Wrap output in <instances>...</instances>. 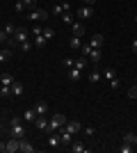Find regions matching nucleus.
<instances>
[{
  "mask_svg": "<svg viewBox=\"0 0 137 153\" xmlns=\"http://www.w3.org/2000/svg\"><path fill=\"white\" fill-rule=\"evenodd\" d=\"M80 53H82V55H85L87 59H91L94 64H98V62H101V55H103V53H101V48H94V46H89V41H87V44H82Z\"/></svg>",
  "mask_w": 137,
  "mask_h": 153,
  "instance_id": "nucleus-1",
  "label": "nucleus"
},
{
  "mask_svg": "<svg viewBox=\"0 0 137 153\" xmlns=\"http://www.w3.org/2000/svg\"><path fill=\"white\" fill-rule=\"evenodd\" d=\"M9 133L12 137H25V126H23V117H14L12 123H9Z\"/></svg>",
  "mask_w": 137,
  "mask_h": 153,
  "instance_id": "nucleus-2",
  "label": "nucleus"
},
{
  "mask_svg": "<svg viewBox=\"0 0 137 153\" xmlns=\"http://www.w3.org/2000/svg\"><path fill=\"white\" fill-rule=\"evenodd\" d=\"M27 39H30V32H27L25 27H16V30H14V37H9V41H7V44L21 46L23 41H27Z\"/></svg>",
  "mask_w": 137,
  "mask_h": 153,
  "instance_id": "nucleus-3",
  "label": "nucleus"
},
{
  "mask_svg": "<svg viewBox=\"0 0 137 153\" xmlns=\"http://www.w3.org/2000/svg\"><path fill=\"white\" fill-rule=\"evenodd\" d=\"M64 123H66V117L62 114V112H55V114H50V119H48V128H50V133H53V130H59Z\"/></svg>",
  "mask_w": 137,
  "mask_h": 153,
  "instance_id": "nucleus-4",
  "label": "nucleus"
},
{
  "mask_svg": "<svg viewBox=\"0 0 137 153\" xmlns=\"http://www.w3.org/2000/svg\"><path fill=\"white\" fill-rule=\"evenodd\" d=\"M34 112H37L39 117H46L48 112H50V105H48L46 101H37L34 103Z\"/></svg>",
  "mask_w": 137,
  "mask_h": 153,
  "instance_id": "nucleus-5",
  "label": "nucleus"
},
{
  "mask_svg": "<svg viewBox=\"0 0 137 153\" xmlns=\"http://www.w3.org/2000/svg\"><path fill=\"white\" fill-rule=\"evenodd\" d=\"M46 16H48L46 9H30V12H27V19L30 21H44Z\"/></svg>",
  "mask_w": 137,
  "mask_h": 153,
  "instance_id": "nucleus-6",
  "label": "nucleus"
},
{
  "mask_svg": "<svg viewBox=\"0 0 137 153\" xmlns=\"http://www.w3.org/2000/svg\"><path fill=\"white\" fill-rule=\"evenodd\" d=\"M101 78H103V71H98V69H91L89 73H87L89 85H98V82H101Z\"/></svg>",
  "mask_w": 137,
  "mask_h": 153,
  "instance_id": "nucleus-7",
  "label": "nucleus"
},
{
  "mask_svg": "<svg viewBox=\"0 0 137 153\" xmlns=\"http://www.w3.org/2000/svg\"><path fill=\"white\" fill-rule=\"evenodd\" d=\"M69 146H71V151H73V153H89V146H87L85 142H76V140H73Z\"/></svg>",
  "mask_w": 137,
  "mask_h": 153,
  "instance_id": "nucleus-8",
  "label": "nucleus"
},
{
  "mask_svg": "<svg viewBox=\"0 0 137 153\" xmlns=\"http://www.w3.org/2000/svg\"><path fill=\"white\" fill-rule=\"evenodd\" d=\"M64 12H71V7H69V0H66V2H59V5L53 7V16H62Z\"/></svg>",
  "mask_w": 137,
  "mask_h": 153,
  "instance_id": "nucleus-9",
  "label": "nucleus"
},
{
  "mask_svg": "<svg viewBox=\"0 0 137 153\" xmlns=\"http://www.w3.org/2000/svg\"><path fill=\"white\" fill-rule=\"evenodd\" d=\"M57 133H59V140H62V144H71V142H73V133H69L64 126L59 128Z\"/></svg>",
  "mask_w": 137,
  "mask_h": 153,
  "instance_id": "nucleus-10",
  "label": "nucleus"
},
{
  "mask_svg": "<svg viewBox=\"0 0 137 153\" xmlns=\"http://www.w3.org/2000/svg\"><path fill=\"white\" fill-rule=\"evenodd\" d=\"M94 16V7H89V5H82L78 9V19H91Z\"/></svg>",
  "mask_w": 137,
  "mask_h": 153,
  "instance_id": "nucleus-11",
  "label": "nucleus"
},
{
  "mask_svg": "<svg viewBox=\"0 0 137 153\" xmlns=\"http://www.w3.org/2000/svg\"><path fill=\"white\" fill-rule=\"evenodd\" d=\"M34 128L48 133V130H50V128H48V119H46V117H37V119H34Z\"/></svg>",
  "mask_w": 137,
  "mask_h": 153,
  "instance_id": "nucleus-12",
  "label": "nucleus"
},
{
  "mask_svg": "<svg viewBox=\"0 0 137 153\" xmlns=\"http://www.w3.org/2000/svg\"><path fill=\"white\" fill-rule=\"evenodd\" d=\"M19 142H21V144H19V151H23V153H34V151H37V149H34L32 144L25 140V137H21Z\"/></svg>",
  "mask_w": 137,
  "mask_h": 153,
  "instance_id": "nucleus-13",
  "label": "nucleus"
},
{
  "mask_svg": "<svg viewBox=\"0 0 137 153\" xmlns=\"http://www.w3.org/2000/svg\"><path fill=\"white\" fill-rule=\"evenodd\" d=\"M80 78H82V71H80L78 66H71V69H69V80H71V82H78Z\"/></svg>",
  "mask_w": 137,
  "mask_h": 153,
  "instance_id": "nucleus-14",
  "label": "nucleus"
},
{
  "mask_svg": "<svg viewBox=\"0 0 137 153\" xmlns=\"http://www.w3.org/2000/svg\"><path fill=\"white\" fill-rule=\"evenodd\" d=\"M103 44H105L103 34H94V37L89 39V46H94V48H103Z\"/></svg>",
  "mask_w": 137,
  "mask_h": 153,
  "instance_id": "nucleus-15",
  "label": "nucleus"
},
{
  "mask_svg": "<svg viewBox=\"0 0 137 153\" xmlns=\"http://www.w3.org/2000/svg\"><path fill=\"white\" fill-rule=\"evenodd\" d=\"M19 144H21L19 137H12V140L7 142V151L5 153H16V151H19Z\"/></svg>",
  "mask_w": 137,
  "mask_h": 153,
  "instance_id": "nucleus-16",
  "label": "nucleus"
},
{
  "mask_svg": "<svg viewBox=\"0 0 137 153\" xmlns=\"http://www.w3.org/2000/svg\"><path fill=\"white\" fill-rule=\"evenodd\" d=\"M37 112H34V108H30V110H25L23 112V121H27V123H34V119H37Z\"/></svg>",
  "mask_w": 137,
  "mask_h": 153,
  "instance_id": "nucleus-17",
  "label": "nucleus"
},
{
  "mask_svg": "<svg viewBox=\"0 0 137 153\" xmlns=\"http://www.w3.org/2000/svg\"><path fill=\"white\" fill-rule=\"evenodd\" d=\"M59 144H62V140H59V133L55 135V130H53V133H50V137H48V146H50V149H57Z\"/></svg>",
  "mask_w": 137,
  "mask_h": 153,
  "instance_id": "nucleus-18",
  "label": "nucleus"
},
{
  "mask_svg": "<svg viewBox=\"0 0 137 153\" xmlns=\"http://www.w3.org/2000/svg\"><path fill=\"white\" fill-rule=\"evenodd\" d=\"M64 128H66V130H69V133H73V135L82 130V126H80L78 121H66V123H64Z\"/></svg>",
  "mask_w": 137,
  "mask_h": 153,
  "instance_id": "nucleus-19",
  "label": "nucleus"
},
{
  "mask_svg": "<svg viewBox=\"0 0 137 153\" xmlns=\"http://www.w3.org/2000/svg\"><path fill=\"white\" fill-rule=\"evenodd\" d=\"M124 142H128V144L137 146V133H133V130H126V133H124Z\"/></svg>",
  "mask_w": 137,
  "mask_h": 153,
  "instance_id": "nucleus-20",
  "label": "nucleus"
},
{
  "mask_svg": "<svg viewBox=\"0 0 137 153\" xmlns=\"http://www.w3.org/2000/svg\"><path fill=\"white\" fill-rule=\"evenodd\" d=\"M71 32H73V37H82V34H85V25H82V23H76V21H73Z\"/></svg>",
  "mask_w": 137,
  "mask_h": 153,
  "instance_id": "nucleus-21",
  "label": "nucleus"
},
{
  "mask_svg": "<svg viewBox=\"0 0 137 153\" xmlns=\"http://www.w3.org/2000/svg\"><path fill=\"white\" fill-rule=\"evenodd\" d=\"M73 66H78L80 71H85V69H87V57H85V55H80V57H73Z\"/></svg>",
  "mask_w": 137,
  "mask_h": 153,
  "instance_id": "nucleus-22",
  "label": "nucleus"
},
{
  "mask_svg": "<svg viewBox=\"0 0 137 153\" xmlns=\"http://www.w3.org/2000/svg\"><path fill=\"white\" fill-rule=\"evenodd\" d=\"M12 94L14 96H23V82H21V80H14L12 82Z\"/></svg>",
  "mask_w": 137,
  "mask_h": 153,
  "instance_id": "nucleus-23",
  "label": "nucleus"
},
{
  "mask_svg": "<svg viewBox=\"0 0 137 153\" xmlns=\"http://www.w3.org/2000/svg\"><path fill=\"white\" fill-rule=\"evenodd\" d=\"M12 57V48L9 46H5V48H0V64H5L7 59Z\"/></svg>",
  "mask_w": 137,
  "mask_h": 153,
  "instance_id": "nucleus-24",
  "label": "nucleus"
},
{
  "mask_svg": "<svg viewBox=\"0 0 137 153\" xmlns=\"http://www.w3.org/2000/svg\"><path fill=\"white\" fill-rule=\"evenodd\" d=\"M69 48H71V51H80V48H82L80 37H71V39H69Z\"/></svg>",
  "mask_w": 137,
  "mask_h": 153,
  "instance_id": "nucleus-25",
  "label": "nucleus"
},
{
  "mask_svg": "<svg viewBox=\"0 0 137 153\" xmlns=\"http://www.w3.org/2000/svg\"><path fill=\"white\" fill-rule=\"evenodd\" d=\"M59 21H62L64 25H73V21H76V19H73V14H71V12H64L62 16H59Z\"/></svg>",
  "mask_w": 137,
  "mask_h": 153,
  "instance_id": "nucleus-26",
  "label": "nucleus"
},
{
  "mask_svg": "<svg viewBox=\"0 0 137 153\" xmlns=\"http://www.w3.org/2000/svg\"><path fill=\"white\" fill-rule=\"evenodd\" d=\"M46 41H48V39H46L44 34H39V37H34V41H32V44H34V48H39V51H41V48L46 46Z\"/></svg>",
  "mask_w": 137,
  "mask_h": 153,
  "instance_id": "nucleus-27",
  "label": "nucleus"
},
{
  "mask_svg": "<svg viewBox=\"0 0 137 153\" xmlns=\"http://www.w3.org/2000/svg\"><path fill=\"white\" fill-rule=\"evenodd\" d=\"M103 76H105V80H107V82H110L112 78H117V71L112 69V66H107V69H105V71H103Z\"/></svg>",
  "mask_w": 137,
  "mask_h": 153,
  "instance_id": "nucleus-28",
  "label": "nucleus"
},
{
  "mask_svg": "<svg viewBox=\"0 0 137 153\" xmlns=\"http://www.w3.org/2000/svg\"><path fill=\"white\" fill-rule=\"evenodd\" d=\"M12 82H14V76H9V73H5L0 78V85H5V87H12Z\"/></svg>",
  "mask_w": 137,
  "mask_h": 153,
  "instance_id": "nucleus-29",
  "label": "nucleus"
},
{
  "mask_svg": "<svg viewBox=\"0 0 137 153\" xmlns=\"http://www.w3.org/2000/svg\"><path fill=\"white\" fill-rule=\"evenodd\" d=\"M133 151H135V146H133V144H128V142H124V144L119 146V153H133Z\"/></svg>",
  "mask_w": 137,
  "mask_h": 153,
  "instance_id": "nucleus-30",
  "label": "nucleus"
},
{
  "mask_svg": "<svg viewBox=\"0 0 137 153\" xmlns=\"http://www.w3.org/2000/svg\"><path fill=\"white\" fill-rule=\"evenodd\" d=\"M23 5H25V9L30 12V9H37V0H21Z\"/></svg>",
  "mask_w": 137,
  "mask_h": 153,
  "instance_id": "nucleus-31",
  "label": "nucleus"
},
{
  "mask_svg": "<svg viewBox=\"0 0 137 153\" xmlns=\"http://www.w3.org/2000/svg\"><path fill=\"white\" fill-rule=\"evenodd\" d=\"M0 96H2V98L12 96V87H5V85H0Z\"/></svg>",
  "mask_w": 137,
  "mask_h": 153,
  "instance_id": "nucleus-32",
  "label": "nucleus"
},
{
  "mask_svg": "<svg viewBox=\"0 0 137 153\" xmlns=\"http://www.w3.org/2000/svg\"><path fill=\"white\" fill-rule=\"evenodd\" d=\"M32 46H34V44H32V41H30V39H27V41H23V44H21L19 48H21V53H27V51H30V48H32Z\"/></svg>",
  "mask_w": 137,
  "mask_h": 153,
  "instance_id": "nucleus-33",
  "label": "nucleus"
},
{
  "mask_svg": "<svg viewBox=\"0 0 137 153\" xmlns=\"http://www.w3.org/2000/svg\"><path fill=\"white\" fill-rule=\"evenodd\" d=\"M14 9H16V12H19V14L27 12V9H25V5H23V2H21V0H16V2H14Z\"/></svg>",
  "mask_w": 137,
  "mask_h": 153,
  "instance_id": "nucleus-34",
  "label": "nucleus"
},
{
  "mask_svg": "<svg viewBox=\"0 0 137 153\" xmlns=\"http://www.w3.org/2000/svg\"><path fill=\"white\" fill-rule=\"evenodd\" d=\"M2 30H5V34H7V37H14V30H16V27H14L12 23H7V25L2 27Z\"/></svg>",
  "mask_w": 137,
  "mask_h": 153,
  "instance_id": "nucleus-35",
  "label": "nucleus"
},
{
  "mask_svg": "<svg viewBox=\"0 0 137 153\" xmlns=\"http://www.w3.org/2000/svg\"><path fill=\"white\" fill-rule=\"evenodd\" d=\"M44 37L48 39V41H50V39L55 37V30H53V27H44Z\"/></svg>",
  "mask_w": 137,
  "mask_h": 153,
  "instance_id": "nucleus-36",
  "label": "nucleus"
},
{
  "mask_svg": "<svg viewBox=\"0 0 137 153\" xmlns=\"http://www.w3.org/2000/svg\"><path fill=\"white\" fill-rule=\"evenodd\" d=\"M128 98H137V82L133 85L130 89H128Z\"/></svg>",
  "mask_w": 137,
  "mask_h": 153,
  "instance_id": "nucleus-37",
  "label": "nucleus"
},
{
  "mask_svg": "<svg viewBox=\"0 0 137 153\" xmlns=\"http://www.w3.org/2000/svg\"><path fill=\"white\" fill-rule=\"evenodd\" d=\"M110 87H112V89H119V87H121L119 78H112V80H110Z\"/></svg>",
  "mask_w": 137,
  "mask_h": 153,
  "instance_id": "nucleus-38",
  "label": "nucleus"
},
{
  "mask_svg": "<svg viewBox=\"0 0 137 153\" xmlns=\"http://www.w3.org/2000/svg\"><path fill=\"white\" fill-rule=\"evenodd\" d=\"M7 41H9V37L5 34V30H0V46H2V44H7Z\"/></svg>",
  "mask_w": 137,
  "mask_h": 153,
  "instance_id": "nucleus-39",
  "label": "nucleus"
},
{
  "mask_svg": "<svg viewBox=\"0 0 137 153\" xmlns=\"http://www.w3.org/2000/svg\"><path fill=\"white\" fill-rule=\"evenodd\" d=\"M62 64H64L66 69H71V66H73V57H66V59H62Z\"/></svg>",
  "mask_w": 137,
  "mask_h": 153,
  "instance_id": "nucleus-40",
  "label": "nucleus"
},
{
  "mask_svg": "<svg viewBox=\"0 0 137 153\" xmlns=\"http://www.w3.org/2000/svg\"><path fill=\"white\" fill-rule=\"evenodd\" d=\"M32 34H34V37H39V34H44V27H39V25H37V27L32 30Z\"/></svg>",
  "mask_w": 137,
  "mask_h": 153,
  "instance_id": "nucleus-41",
  "label": "nucleus"
},
{
  "mask_svg": "<svg viewBox=\"0 0 137 153\" xmlns=\"http://www.w3.org/2000/svg\"><path fill=\"white\" fill-rule=\"evenodd\" d=\"M130 48H133V53H135V55H137V37L133 39V46H130Z\"/></svg>",
  "mask_w": 137,
  "mask_h": 153,
  "instance_id": "nucleus-42",
  "label": "nucleus"
},
{
  "mask_svg": "<svg viewBox=\"0 0 137 153\" xmlns=\"http://www.w3.org/2000/svg\"><path fill=\"white\" fill-rule=\"evenodd\" d=\"M0 151H7V142H0Z\"/></svg>",
  "mask_w": 137,
  "mask_h": 153,
  "instance_id": "nucleus-43",
  "label": "nucleus"
},
{
  "mask_svg": "<svg viewBox=\"0 0 137 153\" xmlns=\"http://www.w3.org/2000/svg\"><path fill=\"white\" fill-rule=\"evenodd\" d=\"M85 5H89V7H94V5H96V0H85Z\"/></svg>",
  "mask_w": 137,
  "mask_h": 153,
  "instance_id": "nucleus-44",
  "label": "nucleus"
},
{
  "mask_svg": "<svg viewBox=\"0 0 137 153\" xmlns=\"http://www.w3.org/2000/svg\"><path fill=\"white\" fill-rule=\"evenodd\" d=\"M135 23H137V14H135Z\"/></svg>",
  "mask_w": 137,
  "mask_h": 153,
  "instance_id": "nucleus-45",
  "label": "nucleus"
},
{
  "mask_svg": "<svg viewBox=\"0 0 137 153\" xmlns=\"http://www.w3.org/2000/svg\"><path fill=\"white\" fill-rule=\"evenodd\" d=\"M135 82H137V78H135Z\"/></svg>",
  "mask_w": 137,
  "mask_h": 153,
  "instance_id": "nucleus-46",
  "label": "nucleus"
}]
</instances>
